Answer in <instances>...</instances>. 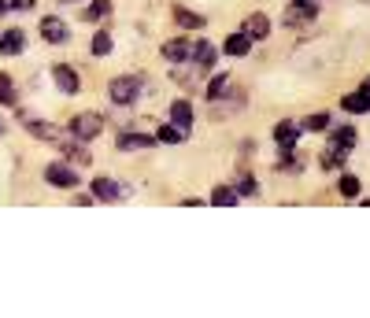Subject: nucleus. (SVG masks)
<instances>
[{"instance_id": "obj_1", "label": "nucleus", "mask_w": 370, "mask_h": 318, "mask_svg": "<svg viewBox=\"0 0 370 318\" xmlns=\"http://www.w3.org/2000/svg\"><path fill=\"white\" fill-rule=\"evenodd\" d=\"M100 130H104V119L96 111H82V115H74V119H71V133L78 137V141H93Z\"/></svg>"}, {"instance_id": "obj_2", "label": "nucleus", "mask_w": 370, "mask_h": 318, "mask_svg": "<svg viewBox=\"0 0 370 318\" xmlns=\"http://www.w3.org/2000/svg\"><path fill=\"white\" fill-rule=\"evenodd\" d=\"M107 93H112L115 104H134L141 97V82L134 78V74H123V78L112 82V89H107Z\"/></svg>"}, {"instance_id": "obj_3", "label": "nucleus", "mask_w": 370, "mask_h": 318, "mask_svg": "<svg viewBox=\"0 0 370 318\" xmlns=\"http://www.w3.org/2000/svg\"><path fill=\"white\" fill-rule=\"evenodd\" d=\"M45 182L60 185V189H74L78 185V174H74V167H67V163H49L45 167Z\"/></svg>"}, {"instance_id": "obj_4", "label": "nucleus", "mask_w": 370, "mask_h": 318, "mask_svg": "<svg viewBox=\"0 0 370 318\" xmlns=\"http://www.w3.org/2000/svg\"><path fill=\"white\" fill-rule=\"evenodd\" d=\"M52 82H56V86H60L63 93H78V89H82L78 71L67 67V63H56V67H52Z\"/></svg>"}, {"instance_id": "obj_5", "label": "nucleus", "mask_w": 370, "mask_h": 318, "mask_svg": "<svg viewBox=\"0 0 370 318\" xmlns=\"http://www.w3.org/2000/svg\"><path fill=\"white\" fill-rule=\"evenodd\" d=\"M93 196L104 200V204H112V200H118V196H130V189L126 185H115L112 178H96V182H93Z\"/></svg>"}, {"instance_id": "obj_6", "label": "nucleus", "mask_w": 370, "mask_h": 318, "mask_svg": "<svg viewBox=\"0 0 370 318\" xmlns=\"http://www.w3.org/2000/svg\"><path fill=\"white\" fill-rule=\"evenodd\" d=\"M315 15H319V8L311 4V0H292V8L285 12V23L297 26V23H315Z\"/></svg>"}, {"instance_id": "obj_7", "label": "nucleus", "mask_w": 370, "mask_h": 318, "mask_svg": "<svg viewBox=\"0 0 370 318\" xmlns=\"http://www.w3.org/2000/svg\"><path fill=\"white\" fill-rule=\"evenodd\" d=\"M41 37H45V41H52V45H63V41L71 37V30H67V23H63V19L49 15L45 23H41Z\"/></svg>"}, {"instance_id": "obj_8", "label": "nucleus", "mask_w": 370, "mask_h": 318, "mask_svg": "<svg viewBox=\"0 0 370 318\" xmlns=\"http://www.w3.org/2000/svg\"><path fill=\"white\" fill-rule=\"evenodd\" d=\"M170 119L178 130H193V108H189V100H174L170 104Z\"/></svg>"}, {"instance_id": "obj_9", "label": "nucleus", "mask_w": 370, "mask_h": 318, "mask_svg": "<svg viewBox=\"0 0 370 318\" xmlns=\"http://www.w3.org/2000/svg\"><path fill=\"white\" fill-rule=\"evenodd\" d=\"M23 45H26V37H23V30H8L4 37H0V56H15V52H23Z\"/></svg>"}, {"instance_id": "obj_10", "label": "nucleus", "mask_w": 370, "mask_h": 318, "mask_svg": "<svg viewBox=\"0 0 370 318\" xmlns=\"http://www.w3.org/2000/svg\"><path fill=\"white\" fill-rule=\"evenodd\" d=\"M297 137H300V130H297L292 122H278V126H274V141H278L281 152H289V148L297 144Z\"/></svg>"}, {"instance_id": "obj_11", "label": "nucleus", "mask_w": 370, "mask_h": 318, "mask_svg": "<svg viewBox=\"0 0 370 318\" xmlns=\"http://www.w3.org/2000/svg\"><path fill=\"white\" fill-rule=\"evenodd\" d=\"M245 34H248V37H256V41H263V37L270 34V19H267V15H259V12H256V15H248V19H245Z\"/></svg>"}, {"instance_id": "obj_12", "label": "nucleus", "mask_w": 370, "mask_h": 318, "mask_svg": "<svg viewBox=\"0 0 370 318\" xmlns=\"http://www.w3.org/2000/svg\"><path fill=\"white\" fill-rule=\"evenodd\" d=\"M156 144V137H148V133H123L118 137V148L123 152H134V148H152Z\"/></svg>"}, {"instance_id": "obj_13", "label": "nucleus", "mask_w": 370, "mask_h": 318, "mask_svg": "<svg viewBox=\"0 0 370 318\" xmlns=\"http://www.w3.org/2000/svg\"><path fill=\"white\" fill-rule=\"evenodd\" d=\"M248 48H252V37L248 34H230L226 37V56H248Z\"/></svg>"}, {"instance_id": "obj_14", "label": "nucleus", "mask_w": 370, "mask_h": 318, "mask_svg": "<svg viewBox=\"0 0 370 318\" xmlns=\"http://www.w3.org/2000/svg\"><path fill=\"white\" fill-rule=\"evenodd\" d=\"M189 52H193V48H189V41H182V37H178V41H167V45H163V56H167L170 63H182L185 56H189Z\"/></svg>"}, {"instance_id": "obj_15", "label": "nucleus", "mask_w": 370, "mask_h": 318, "mask_svg": "<svg viewBox=\"0 0 370 318\" xmlns=\"http://www.w3.org/2000/svg\"><path fill=\"white\" fill-rule=\"evenodd\" d=\"M30 133H34L37 141H52V144L60 141V130H56V126H49V122H30Z\"/></svg>"}, {"instance_id": "obj_16", "label": "nucleus", "mask_w": 370, "mask_h": 318, "mask_svg": "<svg viewBox=\"0 0 370 318\" xmlns=\"http://www.w3.org/2000/svg\"><path fill=\"white\" fill-rule=\"evenodd\" d=\"M341 108H344V111H352V115L370 111V97H363V93H352V97H344V100H341Z\"/></svg>"}, {"instance_id": "obj_17", "label": "nucleus", "mask_w": 370, "mask_h": 318, "mask_svg": "<svg viewBox=\"0 0 370 318\" xmlns=\"http://www.w3.org/2000/svg\"><path fill=\"white\" fill-rule=\"evenodd\" d=\"M211 204H219V207H234V204H237V189L219 185V189L211 193Z\"/></svg>"}, {"instance_id": "obj_18", "label": "nucleus", "mask_w": 370, "mask_h": 318, "mask_svg": "<svg viewBox=\"0 0 370 318\" xmlns=\"http://www.w3.org/2000/svg\"><path fill=\"white\" fill-rule=\"evenodd\" d=\"M352 141H355V130H352V126H341V130H333V137H330V144H333V148H344V152L352 148Z\"/></svg>"}, {"instance_id": "obj_19", "label": "nucleus", "mask_w": 370, "mask_h": 318, "mask_svg": "<svg viewBox=\"0 0 370 318\" xmlns=\"http://www.w3.org/2000/svg\"><path fill=\"white\" fill-rule=\"evenodd\" d=\"M215 63V45L211 41H200L197 45V67H211Z\"/></svg>"}, {"instance_id": "obj_20", "label": "nucleus", "mask_w": 370, "mask_h": 318, "mask_svg": "<svg viewBox=\"0 0 370 318\" xmlns=\"http://www.w3.org/2000/svg\"><path fill=\"white\" fill-rule=\"evenodd\" d=\"M182 137H185V130H178V126H163V130L156 133V141L159 144H178Z\"/></svg>"}, {"instance_id": "obj_21", "label": "nucleus", "mask_w": 370, "mask_h": 318, "mask_svg": "<svg viewBox=\"0 0 370 318\" xmlns=\"http://www.w3.org/2000/svg\"><path fill=\"white\" fill-rule=\"evenodd\" d=\"M174 19H178L182 26H193V30L204 26V15H193V12H185V8H178V12H174Z\"/></svg>"}, {"instance_id": "obj_22", "label": "nucleus", "mask_w": 370, "mask_h": 318, "mask_svg": "<svg viewBox=\"0 0 370 318\" xmlns=\"http://www.w3.org/2000/svg\"><path fill=\"white\" fill-rule=\"evenodd\" d=\"M326 126H330V115L326 111H315V115L303 119V130H326Z\"/></svg>"}, {"instance_id": "obj_23", "label": "nucleus", "mask_w": 370, "mask_h": 318, "mask_svg": "<svg viewBox=\"0 0 370 318\" xmlns=\"http://www.w3.org/2000/svg\"><path fill=\"white\" fill-rule=\"evenodd\" d=\"M0 104H8V108L15 104V89H12V78H8V74H0Z\"/></svg>"}, {"instance_id": "obj_24", "label": "nucleus", "mask_w": 370, "mask_h": 318, "mask_svg": "<svg viewBox=\"0 0 370 318\" xmlns=\"http://www.w3.org/2000/svg\"><path fill=\"white\" fill-rule=\"evenodd\" d=\"M107 52H112V37L100 30V34L93 37V56H107Z\"/></svg>"}, {"instance_id": "obj_25", "label": "nucleus", "mask_w": 370, "mask_h": 318, "mask_svg": "<svg viewBox=\"0 0 370 318\" xmlns=\"http://www.w3.org/2000/svg\"><path fill=\"white\" fill-rule=\"evenodd\" d=\"M226 89H230V78H226V74H219V78H215L211 86H208V97H211V100H219Z\"/></svg>"}, {"instance_id": "obj_26", "label": "nucleus", "mask_w": 370, "mask_h": 318, "mask_svg": "<svg viewBox=\"0 0 370 318\" xmlns=\"http://www.w3.org/2000/svg\"><path fill=\"white\" fill-rule=\"evenodd\" d=\"M259 193V185H256V178H241V182H237V196H256Z\"/></svg>"}, {"instance_id": "obj_27", "label": "nucleus", "mask_w": 370, "mask_h": 318, "mask_svg": "<svg viewBox=\"0 0 370 318\" xmlns=\"http://www.w3.org/2000/svg\"><path fill=\"white\" fill-rule=\"evenodd\" d=\"M107 12H112V4H107V0H96L89 12H85V19H104Z\"/></svg>"}, {"instance_id": "obj_28", "label": "nucleus", "mask_w": 370, "mask_h": 318, "mask_svg": "<svg viewBox=\"0 0 370 318\" xmlns=\"http://www.w3.org/2000/svg\"><path fill=\"white\" fill-rule=\"evenodd\" d=\"M341 193H344V196H355V193H359V178L344 174V178H341Z\"/></svg>"}, {"instance_id": "obj_29", "label": "nucleus", "mask_w": 370, "mask_h": 318, "mask_svg": "<svg viewBox=\"0 0 370 318\" xmlns=\"http://www.w3.org/2000/svg\"><path fill=\"white\" fill-rule=\"evenodd\" d=\"M359 93H363V97H370V78L363 82V86H359Z\"/></svg>"}, {"instance_id": "obj_30", "label": "nucleus", "mask_w": 370, "mask_h": 318, "mask_svg": "<svg viewBox=\"0 0 370 318\" xmlns=\"http://www.w3.org/2000/svg\"><path fill=\"white\" fill-rule=\"evenodd\" d=\"M60 4H78V0H60Z\"/></svg>"}, {"instance_id": "obj_31", "label": "nucleus", "mask_w": 370, "mask_h": 318, "mask_svg": "<svg viewBox=\"0 0 370 318\" xmlns=\"http://www.w3.org/2000/svg\"><path fill=\"white\" fill-rule=\"evenodd\" d=\"M367 204H370V200H367Z\"/></svg>"}, {"instance_id": "obj_32", "label": "nucleus", "mask_w": 370, "mask_h": 318, "mask_svg": "<svg viewBox=\"0 0 370 318\" xmlns=\"http://www.w3.org/2000/svg\"><path fill=\"white\" fill-rule=\"evenodd\" d=\"M367 4H370V0H367Z\"/></svg>"}]
</instances>
